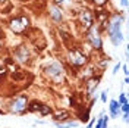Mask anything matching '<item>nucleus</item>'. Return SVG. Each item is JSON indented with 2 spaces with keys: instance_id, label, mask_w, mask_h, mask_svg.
Wrapping results in <instances>:
<instances>
[{
  "instance_id": "f257e3e1",
  "label": "nucleus",
  "mask_w": 129,
  "mask_h": 128,
  "mask_svg": "<svg viewBox=\"0 0 129 128\" xmlns=\"http://www.w3.org/2000/svg\"><path fill=\"white\" fill-rule=\"evenodd\" d=\"M120 25H122V18L120 15H114L109 24V38L114 46H119L123 41V35L120 31Z\"/></svg>"
},
{
  "instance_id": "f03ea898",
  "label": "nucleus",
  "mask_w": 129,
  "mask_h": 128,
  "mask_svg": "<svg viewBox=\"0 0 129 128\" xmlns=\"http://www.w3.org/2000/svg\"><path fill=\"white\" fill-rule=\"evenodd\" d=\"M26 104H28V99L25 96H21V97H18V99H15V100L12 102L10 111H12V112H16V113L24 112L25 108H26Z\"/></svg>"
},
{
  "instance_id": "7ed1b4c3",
  "label": "nucleus",
  "mask_w": 129,
  "mask_h": 128,
  "mask_svg": "<svg viewBox=\"0 0 129 128\" xmlns=\"http://www.w3.org/2000/svg\"><path fill=\"white\" fill-rule=\"evenodd\" d=\"M26 27H28V19L24 18V16H22V18H16V19H13V21L10 22V28H12L16 34L25 31Z\"/></svg>"
},
{
  "instance_id": "20e7f679",
  "label": "nucleus",
  "mask_w": 129,
  "mask_h": 128,
  "mask_svg": "<svg viewBox=\"0 0 129 128\" xmlns=\"http://www.w3.org/2000/svg\"><path fill=\"white\" fill-rule=\"evenodd\" d=\"M29 111L31 112H40L41 115H47V113H50V108L40 103V102H32L29 104Z\"/></svg>"
},
{
  "instance_id": "39448f33",
  "label": "nucleus",
  "mask_w": 129,
  "mask_h": 128,
  "mask_svg": "<svg viewBox=\"0 0 129 128\" xmlns=\"http://www.w3.org/2000/svg\"><path fill=\"white\" fill-rule=\"evenodd\" d=\"M88 38H89V41H91V44L95 49H101V38H100V35H98L97 28H92V30L89 31Z\"/></svg>"
},
{
  "instance_id": "423d86ee",
  "label": "nucleus",
  "mask_w": 129,
  "mask_h": 128,
  "mask_svg": "<svg viewBox=\"0 0 129 128\" xmlns=\"http://www.w3.org/2000/svg\"><path fill=\"white\" fill-rule=\"evenodd\" d=\"M71 62H72L73 65H84L85 62H87V57H85V55H82L81 52H78V50H75V52H72L71 53Z\"/></svg>"
},
{
  "instance_id": "0eeeda50",
  "label": "nucleus",
  "mask_w": 129,
  "mask_h": 128,
  "mask_svg": "<svg viewBox=\"0 0 129 128\" xmlns=\"http://www.w3.org/2000/svg\"><path fill=\"white\" fill-rule=\"evenodd\" d=\"M15 56H16L18 60H21V62H26V60H28V56H29V53H28V50H26L24 46H21V47L16 49Z\"/></svg>"
},
{
  "instance_id": "6e6552de",
  "label": "nucleus",
  "mask_w": 129,
  "mask_h": 128,
  "mask_svg": "<svg viewBox=\"0 0 129 128\" xmlns=\"http://www.w3.org/2000/svg\"><path fill=\"white\" fill-rule=\"evenodd\" d=\"M62 71H63V68H62V65H59V63H53V65H50V66L47 68L48 75H51V77H54V75H60Z\"/></svg>"
},
{
  "instance_id": "1a4fd4ad",
  "label": "nucleus",
  "mask_w": 129,
  "mask_h": 128,
  "mask_svg": "<svg viewBox=\"0 0 129 128\" xmlns=\"http://www.w3.org/2000/svg\"><path fill=\"white\" fill-rule=\"evenodd\" d=\"M119 109H120V104L117 103V100H112L110 102V115H112V118H116L117 116Z\"/></svg>"
},
{
  "instance_id": "9d476101",
  "label": "nucleus",
  "mask_w": 129,
  "mask_h": 128,
  "mask_svg": "<svg viewBox=\"0 0 129 128\" xmlns=\"http://www.w3.org/2000/svg\"><path fill=\"white\" fill-rule=\"evenodd\" d=\"M50 15L53 16V19L57 21V22H59V21H62V13H60V10H59L56 6H53V8L50 9Z\"/></svg>"
},
{
  "instance_id": "9b49d317",
  "label": "nucleus",
  "mask_w": 129,
  "mask_h": 128,
  "mask_svg": "<svg viewBox=\"0 0 129 128\" xmlns=\"http://www.w3.org/2000/svg\"><path fill=\"white\" fill-rule=\"evenodd\" d=\"M97 86H98V82H97V80H91L88 81V94H91L92 91H94V88H97Z\"/></svg>"
},
{
  "instance_id": "f8f14e48",
  "label": "nucleus",
  "mask_w": 129,
  "mask_h": 128,
  "mask_svg": "<svg viewBox=\"0 0 129 128\" xmlns=\"http://www.w3.org/2000/svg\"><path fill=\"white\" fill-rule=\"evenodd\" d=\"M81 18H82V21H84L87 25L91 24V15H89L88 10H84V13H82V16H81Z\"/></svg>"
},
{
  "instance_id": "ddd939ff",
  "label": "nucleus",
  "mask_w": 129,
  "mask_h": 128,
  "mask_svg": "<svg viewBox=\"0 0 129 128\" xmlns=\"http://www.w3.org/2000/svg\"><path fill=\"white\" fill-rule=\"evenodd\" d=\"M59 128H71V127H76V122H68V124H57Z\"/></svg>"
},
{
  "instance_id": "4468645a",
  "label": "nucleus",
  "mask_w": 129,
  "mask_h": 128,
  "mask_svg": "<svg viewBox=\"0 0 129 128\" xmlns=\"http://www.w3.org/2000/svg\"><path fill=\"white\" fill-rule=\"evenodd\" d=\"M68 116H69V113L68 112H59L56 115V119H66Z\"/></svg>"
},
{
  "instance_id": "2eb2a0df",
  "label": "nucleus",
  "mask_w": 129,
  "mask_h": 128,
  "mask_svg": "<svg viewBox=\"0 0 129 128\" xmlns=\"http://www.w3.org/2000/svg\"><path fill=\"white\" fill-rule=\"evenodd\" d=\"M117 103H119V104H125V103H128V100H126V96H125V94H122V96H120V100H119Z\"/></svg>"
},
{
  "instance_id": "dca6fc26",
  "label": "nucleus",
  "mask_w": 129,
  "mask_h": 128,
  "mask_svg": "<svg viewBox=\"0 0 129 128\" xmlns=\"http://www.w3.org/2000/svg\"><path fill=\"white\" fill-rule=\"evenodd\" d=\"M120 106H122V111H123L125 113H128V111H129V104H128V103H125V104H120Z\"/></svg>"
},
{
  "instance_id": "f3484780",
  "label": "nucleus",
  "mask_w": 129,
  "mask_h": 128,
  "mask_svg": "<svg viewBox=\"0 0 129 128\" xmlns=\"http://www.w3.org/2000/svg\"><path fill=\"white\" fill-rule=\"evenodd\" d=\"M120 69V63H117L116 66H114V71H113V74H117V71Z\"/></svg>"
},
{
  "instance_id": "a211bd4d",
  "label": "nucleus",
  "mask_w": 129,
  "mask_h": 128,
  "mask_svg": "<svg viewBox=\"0 0 129 128\" xmlns=\"http://www.w3.org/2000/svg\"><path fill=\"white\" fill-rule=\"evenodd\" d=\"M106 94H107V91H103V93H101V100H103V102H106Z\"/></svg>"
},
{
  "instance_id": "6ab92c4d",
  "label": "nucleus",
  "mask_w": 129,
  "mask_h": 128,
  "mask_svg": "<svg viewBox=\"0 0 129 128\" xmlns=\"http://www.w3.org/2000/svg\"><path fill=\"white\" fill-rule=\"evenodd\" d=\"M120 3H122V6H123V8H126V6H128V0H122Z\"/></svg>"
},
{
  "instance_id": "aec40b11",
  "label": "nucleus",
  "mask_w": 129,
  "mask_h": 128,
  "mask_svg": "<svg viewBox=\"0 0 129 128\" xmlns=\"http://www.w3.org/2000/svg\"><path fill=\"white\" fill-rule=\"evenodd\" d=\"M123 71H125V74H126V75H128V66H126V65H125V66H123Z\"/></svg>"
},
{
  "instance_id": "412c9836",
  "label": "nucleus",
  "mask_w": 129,
  "mask_h": 128,
  "mask_svg": "<svg viewBox=\"0 0 129 128\" xmlns=\"http://www.w3.org/2000/svg\"><path fill=\"white\" fill-rule=\"evenodd\" d=\"M0 35H2V31H0Z\"/></svg>"
},
{
  "instance_id": "4be33fe9",
  "label": "nucleus",
  "mask_w": 129,
  "mask_h": 128,
  "mask_svg": "<svg viewBox=\"0 0 129 128\" xmlns=\"http://www.w3.org/2000/svg\"><path fill=\"white\" fill-rule=\"evenodd\" d=\"M0 2H3V0H0Z\"/></svg>"
}]
</instances>
